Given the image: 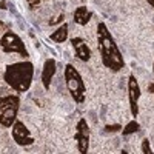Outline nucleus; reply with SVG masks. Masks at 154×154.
<instances>
[{
	"label": "nucleus",
	"mask_w": 154,
	"mask_h": 154,
	"mask_svg": "<svg viewBox=\"0 0 154 154\" xmlns=\"http://www.w3.org/2000/svg\"><path fill=\"white\" fill-rule=\"evenodd\" d=\"M97 48L105 68H108L112 72H119L120 69H123L125 66L123 56L117 43H116L112 34L109 32L108 26L103 22L97 25Z\"/></svg>",
	"instance_id": "nucleus-1"
},
{
	"label": "nucleus",
	"mask_w": 154,
	"mask_h": 154,
	"mask_svg": "<svg viewBox=\"0 0 154 154\" xmlns=\"http://www.w3.org/2000/svg\"><path fill=\"white\" fill-rule=\"evenodd\" d=\"M34 79V65L29 60H22L6 65L3 71L5 83L14 89L16 93H26L32 85Z\"/></svg>",
	"instance_id": "nucleus-2"
},
{
	"label": "nucleus",
	"mask_w": 154,
	"mask_h": 154,
	"mask_svg": "<svg viewBox=\"0 0 154 154\" xmlns=\"http://www.w3.org/2000/svg\"><path fill=\"white\" fill-rule=\"evenodd\" d=\"M63 75H65V83H66V88H68L72 100L75 103H83L85 99H86V86L83 83L80 72L77 71L71 63H68L65 66Z\"/></svg>",
	"instance_id": "nucleus-3"
},
{
	"label": "nucleus",
	"mask_w": 154,
	"mask_h": 154,
	"mask_svg": "<svg viewBox=\"0 0 154 154\" xmlns=\"http://www.w3.org/2000/svg\"><path fill=\"white\" fill-rule=\"evenodd\" d=\"M20 108V97L16 94H8L0 97V125L3 128H11L17 120Z\"/></svg>",
	"instance_id": "nucleus-4"
},
{
	"label": "nucleus",
	"mask_w": 154,
	"mask_h": 154,
	"mask_svg": "<svg viewBox=\"0 0 154 154\" xmlns=\"http://www.w3.org/2000/svg\"><path fill=\"white\" fill-rule=\"evenodd\" d=\"M0 48L6 54H19L23 59L28 57V49L25 46L23 40L19 34L14 31H5L3 35L0 37Z\"/></svg>",
	"instance_id": "nucleus-5"
},
{
	"label": "nucleus",
	"mask_w": 154,
	"mask_h": 154,
	"mask_svg": "<svg viewBox=\"0 0 154 154\" xmlns=\"http://www.w3.org/2000/svg\"><path fill=\"white\" fill-rule=\"evenodd\" d=\"M11 136L14 139V142L22 146V148H26V146H31L34 143V137L31 134V131L26 128L22 120H16L11 126Z\"/></svg>",
	"instance_id": "nucleus-6"
},
{
	"label": "nucleus",
	"mask_w": 154,
	"mask_h": 154,
	"mask_svg": "<svg viewBox=\"0 0 154 154\" xmlns=\"http://www.w3.org/2000/svg\"><path fill=\"white\" fill-rule=\"evenodd\" d=\"M89 136H91L89 125L86 123L85 119H80L79 122H77L75 134H74V139L77 142V151L79 152H82V154L88 152V149H89Z\"/></svg>",
	"instance_id": "nucleus-7"
},
{
	"label": "nucleus",
	"mask_w": 154,
	"mask_h": 154,
	"mask_svg": "<svg viewBox=\"0 0 154 154\" xmlns=\"http://www.w3.org/2000/svg\"><path fill=\"white\" fill-rule=\"evenodd\" d=\"M128 99H130V108H131V114L133 117L136 119L139 116V99H140V85H139V80L136 79L134 75H130L128 77Z\"/></svg>",
	"instance_id": "nucleus-8"
},
{
	"label": "nucleus",
	"mask_w": 154,
	"mask_h": 154,
	"mask_svg": "<svg viewBox=\"0 0 154 154\" xmlns=\"http://www.w3.org/2000/svg\"><path fill=\"white\" fill-rule=\"evenodd\" d=\"M71 45L74 49V54L77 59H80L82 62H88L91 59V48L88 46V43L83 40L82 37H74L71 38Z\"/></svg>",
	"instance_id": "nucleus-9"
},
{
	"label": "nucleus",
	"mask_w": 154,
	"mask_h": 154,
	"mask_svg": "<svg viewBox=\"0 0 154 154\" xmlns=\"http://www.w3.org/2000/svg\"><path fill=\"white\" fill-rule=\"evenodd\" d=\"M56 69H57L56 60L54 59H46L45 63H43V68H42V75H40L45 89H49L51 88V82H53V77L56 74Z\"/></svg>",
	"instance_id": "nucleus-10"
},
{
	"label": "nucleus",
	"mask_w": 154,
	"mask_h": 154,
	"mask_svg": "<svg viewBox=\"0 0 154 154\" xmlns=\"http://www.w3.org/2000/svg\"><path fill=\"white\" fill-rule=\"evenodd\" d=\"M72 17H74V22H75L77 25L85 26V25L89 23V20H91L93 14H91V11H89L86 6H79V8H75Z\"/></svg>",
	"instance_id": "nucleus-11"
},
{
	"label": "nucleus",
	"mask_w": 154,
	"mask_h": 154,
	"mask_svg": "<svg viewBox=\"0 0 154 154\" xmlns=\"http://www.w3.org/2000/svg\"><path fill=\"white\" fill-rule=\"evenodd\" d=\"M49 38L56 43H63L68 38V23H63L49 35Z\"/></svg>",
	"instance_id": "nucleus-12"
},
{
	"label": "nucleus",
	"mask_w": 154,
	"mask_h": 154,
	"mask_svg": "<svg viewBox=\"0 0 154 154\" xmlns=\"http://www.w3.org/2000/svg\"><path fill=\"white\" fill-rule=\"evenodd\" d=\"M140 131V125L137 120H130L122 130V134L123 136H130V134H134V133H139Z\"/></svg>",
	"instance_id": "nucleus-13"
},
{
	"label": "nucleus",
	"mask_w": 154,
	"mask_h": 154,
	"mask_svg": "<svg viewBox=\"0 0 154 154\" xmlns=\"http://www.w3.org/2000/svg\"><path fill=\"white\" fill-rule=\"evenodd\" d=\"M142 152L143 154H152V148H151V143H149L148 139L142 140Z\"/></svg>",
	"instance_id": "nucleus-14"
},
{
	"label": "nucleus",
	"mask_w": 154,
	"mask_h": 154,
	"mask_svg": "<svg viewBox=\"0 0 154 154\" xmlns=\"http://www.w3.org/2000/svg\"><path fill=\"white\" fill-rule=\"evenodd\" d=\"M26 2H28L29 8H31V9H34V8H37V6L43 5L45 2H48V0H26Z\"/></svg>",
	"instance_id": "nucleus-15"
},
{
	"label": "nucleus",
	"mask_w": 154,
	"mask_h": 154,
	"mask_svg": "<svg viewBox=\"0 0 154 154\" xmlns=\"http://www.w3.org/2000/svg\"><path fill=\"white\" fill-rule=\"evenodd\" d=\"M119 130H122V126H120L119 123H116V125H108V126H105V133H111V131H119Z\"/></svg>",
	"instance_id": "nucleus-16"
},
{
	"label": "nucleus",
	"mask_w": 154,
	"mask_h": 154,
	"mask_svg": "<svg viewBox=\"0 0 154 154\" xmlns=\"http://www.w3.org/2000/svg\"><path fill=\"white\" fill-rule=\"evenodd\" d=\"M146 89H148V93H151V94H152V96H154V83H149V85H148V88H146Z\"/></svg>",
	"instance_id": "nucleus-17"
},
{
	"label": "nucleus",
	"mask_w": 154,
	"mask_h": 154,
	"mask_svg": "<svg viewBox=\"0 0 154 154\" xmlns=\"http://www.w3.org/2000/svg\"><path fill=\"white\" fill-rule=\"evenodd\" d=\"M3 29H5V23L0 22V31H3Z\"/></svg>",
	"instance_id": "nucleus-18"
},
{
	"label": "nucleus",
	"mask_w": 154,
	"mask_h": 154,
	"mask_svg": "<svg viewBox=\"0 0 154 154\" xmlns=\"http://www.w3.org/2000/svg\"><path fill=\"white\" fill-rule=\"evenodd\" d=\"M146 2H148V3L152 6V9H154V0H146Z\"/></svg>",
	"instance_id": "nucleus-19"
},
{
	"label": "nucleus",
	"mask_w": 154,
	"mask_h": 154,
	"mask_svg": "<svg viewBox=\"0 0 154 154\" xmlns=\"http://www.w3.org/2000/svg\"><path fill=\"white\" fill-rule=\"evenodd\" d=\"M152 72H154V62H152Z\"/></svg>",
	"instance_id": "nucleus-20"
}]
</instances>
